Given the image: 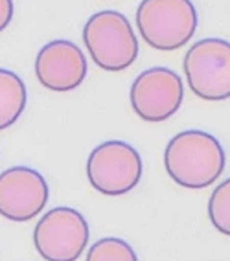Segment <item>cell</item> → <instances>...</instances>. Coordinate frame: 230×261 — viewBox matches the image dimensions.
Returning <instances> with one entry per match:
<instances>
[{
    "label": "cell",
    "mask_w": 230,
    "mask_h": 261,
    "mask_svg": "<svg viewBox=\"0 0 230 261\" xmlns=\"http://www.w3.org/2000/svg\"><path fill=\"white\" fill-rule=\"evenodd\" d=\"M226 154L216 136L199 129L175 135L164 149L169 178L186 190H205L223 175Z\"/></svg>",
    "instance_id": "6da1fadb"
},
{
    "label": "cell",
    "mask_w": 230,
    "mask_h": 261,
    "mask_svg": "<svg viewBox=\"0 0 230 261\" xmlns=\"http://www.w3.org/2000/svg\"><path fill=\"white\" fill-rule=\"evenodd\" d=\"M199 15L192 0H142L136 28L151 48L173 51L192 41Z\"/></svg>",
    "instance_id": "7a4b0ae2"
},
{
    "label": "cell",
    "mask_w": 230,
    "mask_h": 261,
    "mask_svg": "<svg viewBox=\"0 0 230 261\" xmlns=\"http://www.w3.org/2000/svg\"><path fill=\"white\" fill-rule=\"evenodd\" d=\"M83 42L94 65L105 72H122L138 57V39L123 13L98 11L85 22Z\"/></svg>",
    "instance_id": "3957f363"
},
{
    "label": "cell",
    "mask_w": 230,
    "mask_h": 261,
    "mask_svg": "<svg viewBox=\"0 0 230 261\" xmlns=\"http://www.w3.org/2000/svg\"><path fill=\"white\" fill-rule=\"evenodd\" d=\"M186 83L205 101L230 98V42L208 37L193 42L183 59Z\"/></svg>",
    "instance_id": "277c9868"
},
{
    "label": "cell",
    "mask_w": 230,
    "mask_h": 261,
    "mask_svg": "<svg viewBox=\"0 0 230 261\" xmlns=\"http://www.w3.org/2000/svg\"><path fill=\"white\" fill-rule=\"evenodd\" d=\"M87 178L101 195H125L142 178L140 153L122 140L96 145L87 160Z\"/></svg>",
    "instance_id": "5b68a950"
},
{
    "label": "cell",
    "mask_w": 230,
    "mask_h": 261,
    "mask_svg": "<svg viewBox=\"0 0 230 261\" xmlns=\"http://www.w3.org/2000/svg\"><path fill=\"white\" fill-rule=\"evenodd\" d=\"M89 223L80 212L57 206L35 224L33 245L46 261H78L89 245Z\"/></svg>",
    "instance_id": "8992f818"
},
{
    "label": "cell",
    "mask_w": 230,
    "mask_h": 261,
    "mask_svg": "<svg viewBox=\"0 0 230 261\" xmlns=\"http://www.w3.org/2000/svg\"><path fill=\"white\" fill-rule=\"evenodd\" d=\"M129 99L136 116L144 121H166L184 101L183 77L166 66L147 68L133 81Z\"/></svg>",
    "instance_id": "52a82bcc"
},
{
    "label": "cell",
    "mask_w": 230,
    "mask_h": 261,
    "mask_svg": "<svg viewBox=\"0 0 230 261\" xmlns=\"http://www.w3.org/2000/svg\"><path fill=\"white\" fill-rule=\"evenodd\" d=\"M50 190L37 169L15 166L0 173V215L15 223L35 219L48 202Z\"/></svg>",
    "instance_id": "ba28073f"
},
{
    "label": "cell",
    "mask_w": 230,
    "mask_h": 261,
    "mask_svg": "<svg viewBox=\"0 0 230 261\" xmlns=\"http://www.w3.org/2000/svg\"><path fill=\"white\" fill-rule=\"evenodd\" d=\"M35 75L44 89L68 92L78 89L87 77V57L75 42L50 41L35 57Z\"/></svg>",
    "instance_id": "9c48e42d"
},
{
    "label": "cell",
    "mask_w": 230,
    "mask_h": 261,
    "mask_svg": "<svg viewBox=\"0 0 230 261\" xmlns=\"http://www.w3.org/2000/svg\"><path fill=\"white\" fill-rule=\"evenodd\" d=\"M28 92L19 74L0 68V130H6L19 120L26 109Z\"/></svg>",
    "instance_id": "30bf717a"
},
{
    "label": "cell",
    "mask_w": 230,
    "mask_h": 261,
    "mask_svg": "<svg viewBox=\"0 0 230 261\" xmlns=\"http://www.w3.org/2000/svg\"><path fill=\"white\" fill-rule=\"evenodd\" d=\"M208 217L214 228L230 238V178L214 188L208 201Z\"/></svg>",
    "instance_id": "8fae6325"
},
{
    "label": "cell",
    "mask_w": 230,
    "mask_h": 261,
    "mask_svg": "<svg viewBox=\"0 0 230 261\" xmlns=\"http://www.w3.org/2000/svg\"><path fill=\"white\" fill-rule=\"evenodd\" d=\"M87 261H138L135 248L120 238H104L87 252Z\"/></svg>",
    "instance_id": "7c38bea8"
},
{
    "label": "cell",
    "mask_w": 230,
    "mask_h": 261,
    "mask_svg": "<svg viewBox=\"0 0 230 261\" xmlns=\"http://www.w3.org/2000/svg\"><path fill=\"white\" fill-rule=\"evenodd\" d=\"M13 0H0V32H4L13 19Z\"/></svg>",
    "instance_id": "4fadbf2b"
}]
</instances>
